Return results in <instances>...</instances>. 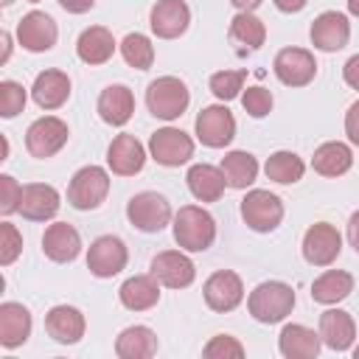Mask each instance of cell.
Segmentation results:
<instances>
[{
	"instance_id": "obj_1",
	"label": "cell",
	"mask_w": 359,
	"mask_h": 359,
	"mask_svg": "<svg viewBox=\"0 0 359 359\" xmlns=\"http://www.w3.org/2000/svg\"><path fill=\"white\" fill-rule=\"evenodd\" d=\"M174 241L185 252H205L216 241V219L199 208V205H185L174 213Z\"/></svg>"
},
{
	"instance_id": "obj_2",
	"label": "cell",
	"mask_w": 359,
	"mask_h": 359,
	"mask_svg": "<svg viewBox=\"0 0 359 359\" xmlns=\"http://www.w3.org/2000/svg\"><path fill=\"white\" fill-rule=\"evenodd\" d=\"M292 309H294V289L283 280H264L247 297V311L252 314V320L264 325L286 320Z\"/></svg>"
},
{
	"instance_id": "obj_3",
	"label": "cell",
	"mask_w": 359,
	"mask_h": 359,
	"mask_svg": "<svg viewBox=\"0 0 359 359\" xmlns=\"http://www.w3.org/2000/svg\"><path fill=\"white\" fill-rule=\"evenodd\" d=\"M191 104V93L182 79L177 76H160L146 90V107L160 121H177Z\"/></svg>"
},
{
	"instance_id": "obj_4",
	"label": "cell",
	"mask_w": 359,
	"mask_h": 359,
	"mask_svg": "<svg viewBox=\"0 0 359 359\" xmlns=\"http://www.w3.org/2000/svg\"><path fill=\"white\" fill-rule=\"evenodd\" d=\"M126 219L140 233H160L171 219V202L157 191H140L126 202Z\"/></svg>"
},
{
	"instance_id": "obj_5",
	"label": "cell",
	"mask_w": 359,
	"mask_h": 359,
	"mask_svg": "<svg viewBox=\"0 0 359 359\" xmlns=\"http://www.w3.org/2000/svg\"><path fill=\"white\" fill-rule=\"evenodd\" d=\"M241 219L255 233H272L283 222V202L272 191L252 188L241 199Z\"/></svg>"
},
{
	"instance_id": "obj_6",
	"label": "cell",
	"mask_w": 359,
	"mask_h": 359,
	"mask_svg": "<svg viewBox=\"0 0 359 359\" xmlns=\"http://www.w3.org/2000/svg\"><path fill=\"white\" fill-rule=\"evenodd\" d=\"M109 194V174L101 165H84L70 177L67 202L76 210H95Z\"/></svg>"
},
{
	"instance_id": "obj_7",
	"label": "cell",
	"mask_w": 359,
	"mask_h": 359,
	"mask_svg": "<svg viewBox=\"0 0 359 359\" xmlns=\"http://www.w3.org/2000/svg\"><path fill=\"white\" fill-rule=\"evenodd\" d=\"M149 157L165 168L185 165L194 157V137L177 126H163L149 137Z\"/></svg>"
},
{
	"instance_id": "obj_8",
	"label": "cell",
	"mask_w": 359,
	"mask_h": 359,
	"mask_svg": "<svg viewBox=\"0 0 359 359\" xmlns=\"http://www.w3.org/2000/svg\"><path fill=\"white\" fill-rule=\"evenodd\" d=\"M194 129H196V137H199L202 146L224 149L236 137V118H233V112L224 104H210V107L199 109Z\"/></svg>"
},
{
	"instance_id": "obj_9",
	"label": "cell",
	"mask_w": 359,
	"mask_h": 359,
	"mask_svg": "<svg viewBox=\"0 0 359 359\" xmlns=\"http://www.w3.org/2000/svg\"><path fill=\"white\" fill-rule=\"evenodd\" d=\"M70 137V129L62 118L56 115H45V118H36L28 129H25V149L31 157L36 160H48L53 157Z\"/></svg>"
},
{
	"instance_id": "obj_10",
	"label": "cell",
	"mask_w": 359,
	"mask_h": 359,
	"mask_svg": "<svg viewBox=\"0 0 359 359\" xmlns=\"http://www.w3.org/2000/svg\"><path fill=\"white\" fill-rule=\"evenodd\" d=\"M272 70H275L280 84L306 87L317 76V62H314V53L306 50V48H283V50L275 53Z\"/></svg>"
},
{
	"instance_id": "obj_11",
	"label": "cell",
	"mask_w": 359,
	"mask_h": 359,
	"mask_svg": "<svg viewBox=\"0 0 359 359\" xmlns=\"http://www.w3.org/2000/svg\"><path fill=\"white\" fill-rule=\"evenodd\" d=\"M342 252V236L328 222H314L303 236V258L311 266H331Z\"/></svg>"
},
{
	"instance_id": "obj_12",
	"label": "cell",
	"mask_w": 359,
	"mask_h": 359,
	"mask_svg": "<svg viewBox=\"0 0 359 359\" xmlns=\"http://www.w3.org/2000/svg\"><path fill=\"white\" fill-rule=\"evenodd\" d=\"M129 250L118 236H98L87 250V269L95 278H112L126 269Z\"/></svg>"
},
{
	"instance_id": "obj_13",
	"label": "cell",
	"mask_w": 359,
	"mask_h": 359,
	"mask_svg": "<svg viewBox=\"0 0 359 359\" xmlns=\"http://www.w3.org/2000/svg\"><path fill=\"white\" fill-rule=\"evenodd\" d=\"M56 39H59V28H56L53 17L45 11H28L17 22V42L31 53L50 50L56 45Z\"/></svg>"
},
{
	"instance_id": "obj_14",
	"label": "cell",
	"mask_w": 359,
	"mask_h": 359,
	"mask_svg": "<svg viewBox=\"0 0 359 359\" xmlns=\"http://www.w3.org/2000/svg\"><path fill=\"white\" fill-rule=\"evenodd\" d=\"M149 269L160 280V286H165V289H185L196 278L194 261L185 252H180V250H163V252H157L151 258V266Z\"/></svg>"
},
{
	"instance_id": "obj_15",
	"label": "cell",
	"mask_w": 359,
	"mask_h": 359,
	"mask_svg": "<svg viewBox=\"0 0 359 359\" xmlns=\"http://www.w3.org/2000/svg\"><path fill=\"white\" fill-rule=\"evenodd\" d=\"M202 297H205L208 309L224 314V311H233V309L244 300V283H241V278H238L236 272L219 269V272H213V275L205 280Z\"/></svg>"
},
{
	"instance_id": "obj_16",
	"label": "cell",
	"mask_w": 359,
	"mask_h": 359,
	"mask_svg": "<svg viewBox=\"0 0 359 359\" xmlns=\"http://www.w3.org/2000/svg\"><path fill=\"white\" fill-rule=\"evenodd\" d=\"M309 36H311V45L317 50H325V53H334V50H342L351 39V22L342 11H323L314 17L311 28H309Z\"/></svg>"
},
{
	"instance_id": "obj_17",
	"label": "cell",
	"mask_w": 359,
	"mask_h": 359,
	"mask_svg": "<svg viewBox=\"0 0 359 359\" xmlns=\"http://www.w3.org/2000/svg\"><path fill=\"white\" fill-rule=\"evenodd\" d=\"M149 25L160 39H177L191 25V8L185 0H157L149 11Z\"/></svg>"
},
{
	"instance_id": "obj_18",
	"label": "cell",
	"mask_w": 359,
	"mask_h": 359,
	"mask_svg": "<svg viewBox=\"0 0 359 359\" xmlns=\"http://www.w3.org/2000/svg\"><path fill=\"white\" fill-rule=\"evenodd\" d=\"M107 165L118 177H135V174H140L143 165H146V149H143V143L135 135H126V132L115 135L112 143H109V149H107Z\"/></svg>"
},
{
	"instance_id": "obj_19",
	"label": "cell",
	"mask_w": 359,
	"mask_h": 359,
	"mask_svg": "<svg viewBox=\"0 0 359 359\" xmlns=\"http://www.w3.org/2000/svg\"><path fill=\"white\" fill-rule=\"evenodd\" d=\"M42 252L56 264H70L81 252V236L67 222H53L42 233Z\"/></svg>"
},
{
	"instance_id": "obj_20",
	"label": "cell",
	"mask_w": 359,
	"mask_h": 359,
	"mask_svg": "<svg viewBox=\"0 0 359 359\" xmlns=\"http://www.w3.org/2000/svg\"><path fill=\"white\" fill-rule=\"evenodd\" d=\"M320 331L303 325V323H289L278 334V351L286 359H314L320 353Z\"/></svg>"
},
{
	"instance_id": "obj_21",
	"label": "cell",
	"mask_w": 359,
	"mask_h": 359,
	"mask_svg": "<svg viewBox=\"0 0 359 359\" xmlns=\"http://www.w3.org/2000/svg\"><path fill=\"white\" fill-rule=\"evenodd\" d=\"M59 191L45 182H31L22 185V199H20V213L28 222H48L59 213Z\"/></svg>"
},
{
	"instance_id": "obj_22",
	"label": "cell",
	"mask_w": 359,
	"mask_h": 359,
	"mask_svg": "<svg viewBox=\"0 0 359 359\" xmlns=\"http://www.w3.org/2000/svg\"><path fill=\"white\" fill-rule=\"evenodd\" d=\"M84 314L76 306H53L45 314V331L59 345H76L84 337Z\"/></svg>"
},
{
	"instance_id": "obj_23",
	"label": "cell",
	"mask_w": 359,
	"mask_h": 359,
	"mask_svg": "<svg viewBox=\"0 0 359 359\" xmlns=\"http://www.w3.org/2000/svg\"><path fill=\"white\" fill-rule=\"evenodd\" d=\"M320 339L323 345H328L331 351H351L353 339H356V323L345 309H325L320 314Z\"/></svg>"
},
{
	"instance_id": "obj_24",
	"label": "cell",
	"mask_w": 359,
	"mask_h": 359,
	"mask_svg": "<svg viewBox=\"0 0 359 359\" xmlns=\"http://www.w3.org/2000/svg\"><path fill=\"white\" fill-rule=\"evenodd\" d=\"M31 98L39 109H59L70 98V76L65 70H42L34 79Z\"/></svg>"
},
{
	"instance_id": "obj_25",
	"label": "cell",
	"mask_w": 359,
	"mask_h": 359,
	"mask_svg": "<svg viewBox=\"0 0 359 359\" xmlns=\"http://www.w3.org/2000/svg\"><path fill=\"white\" fill-rule=\"evenodd\" d=\"M95 109H98L104 123L123 126V123H129V118L135 112V95H132V90L126 84H109V87L101 90Z\"/></svg>"
},
{
	"instance_id": "obj_26",
	"label": "cell",
	"mask_w": 359,
	"mask_h": 359,
	"mask_svg": "<svg viewBox=\"0 0 359 359\" xmlns=\"http://www.w3.org/2000/svg\"><path fill=\"white\" fill-rule=\"evenodd\" d=\"M28 337H31V311L14 300L0 303V345L11 351L20 348Z\"/></svg>"
},
{
	"instance_id": "obj_27",
	"label": "cell",
	"mask_w": 359,
	"mask_h": 359,
	"mask_svg": "<svg viewBox=\"0 0 359 359\" xmlns=\"http://www.w3.org/2000/svg\"><path fill=\"white\" fill-rule=\"evenodd\" d=\"M121 306L129 311H146L151 306H157L160 300V280L149 272V275H132L121 283L118 289Z\"/></svg>"
},
{
	"instance_id": "obj_28",
	"label": "cell",
	"mask_w": 359,
	"mask_h": 359,
	"mask_svg": "<svg viewBox=\"0 0 359 359\" xmlns=\"http://www.w3.org/2000/svg\"><path fill=\"white\" fill-rule=\"evenodd\" d=\"M115 36L109 28L104 25H90L79 34V42H76V53L84 65H104L112 59L115 53Z\"/></svg>"
},
{
	"instance_id": "obj_29",
	"label": "cell",
	"mask_w": 359,
	"mask_h": 359,
	"mask_svg": "<svg viewBox=\"0 0 359 359\" xmlns=\"http://www.w3.org/2000/svg\"><path fill=\"white\" fill-rule=\"evenodd\" d=\"M185 182H188V191L199 202H216V199H222V194L227 188L222 168H216L210 163H194L185 174Z\"/></svg>"
},
{
	"instance_id": "obj_30",
	"label": "cell",
	"mask_w": 359,
	"mask_h": 359,
	"mask_svg": "<svg viewBox=\"0 0 359 359\" xmlns=\"http://www.w3.org/2000/svg\"><path fill=\"white\" fill-rule=\"evenodd\" d=\"M351 165H353V151L342 140H328V143L314 149L311 168L323 177H342L351 171Z\"/></svg>"
},
{
	"instance_id": "obj_31",
	"label": "cell",
	"mask_w": 359,
	"mask_h": 359,
	"mask_svg": "<svg viewBox=\"0 0 359 359\" xmlns=\"http://www.w3.org/2000/svg\"><path fill=\"white\" fill-rule=\"evenodd\" d=\"M353 292V275L345 269H325L311 283V300L323 306H337Z\"/></svg>"
},
{
	"instance_id": "obj_32",
	"label": "cell",
	"mask_w": 359,
	"mask_h": 359,
	"mask_svg": "<svg viewBox=\"0 0 359 359\" xmlns=\"http://www.w3.org/2000/svg\"><path fill=\"white\" fill-rule=\"evenodd\" d=\"M115 353L121 359H149L157 353V334L149 325H129L118 334Z\"/></svg>"
},
{
	"instance_id": "obj_33",
	"label": "cell",
	"mask_w": 359,
	"mask_h": 359,
	"mask_svg": "<svg viewBox=\"0 0 359 359\" xmlns=\"http://www.w3.org/2000/svg\"><path fill=\"white\" fill-rule=\"evenodd\" d=\"M219 168L227 180V188H238V191H247L258 177V160L250 151H241V149L227 151L222 157Z\"/></svg>"
},
{
	"instance_id": "obj_34",
	"label": "cell",
	"mask_w": 359,
	"mask_h": 359,
	"mask_svg": "<svg viewBox=\"0 0 359 359\" xmlns=\"http://www.w3.org/2000/svg\"><path fill=\"white\" fill-rule=\"evenodd\" d=\"M227 36H230L236 45H241V48L258 50V48L266 42V25H264V20H258L252 11H238V14L230 20Z\"/></svg>"
},
{
	"instance_id": "obj_35",
	"label": "cell",
	"mask_w": 359,
	"mask_h": 359,
	"mask_svg": "<svg viewBox=\"0 0 359 359\" xmlns=\"http://www.w3.org/2000/svg\"><path fill=\"white\" fill-rule=\"evenodd\" d=\"M264 174H266V180H272V182L294 185V182L303 180V174H306V163H303L294 151H275V154L266 157V163H264Z\"/></svg>"
},
{
	"instance_id": "obj_36",
	"label": "cell",
	"mask_w": 359,
	"mask_h": 359,
	"mask_svg": "<svg viewBox=\"0 0 359 359\" xmlns=\"http://www.w3.org/2000/svg\"><path fill=\"white\" fill-rule=\"evenodd\" d=\"M118 48H121L123 62L129 67H135V70H149L154 65V45H151V39L146 34H137V31L126 34Z\"/></svg>"
},
{
	"instance_id": "obj_37",
	"label": "cell",
	"mask_w": 359,
	"mask_h": 359,
	"mask_svg": "<svg viewBox=\"0 0 359 359\" xmlns=\"http://www.w3.org/2000/svg\"><path fill=\"white\" fill-rule=\"evenodd\" d=\"M244 81H247V70H219L210 76V93L219 98V101H233L241 95L244 90Z\"/></svg>"
},
{
	"instance_id": "obj_38",
	"label": "cell",
	"mask_w": 359,
	"mask_h": 359,
	"mask_svg": "<svg viewBox=\"0 0 359 359\" xmlns=\"http://www.w3.org/2000/svg\"><path fill=\"white\" fill-rule=\"evenodd\" d=\"M25 101H28V95H25L22 84H17V81H11V79L0 81V115H3V118L20 115V112L25 109Z\"/></svg>"
},
{
	"instance_id": "obj_39",
	"label": "cell",
	"mask_w": 359,
	"mask_h": 359,
	"mask_svg": "<svg viewBox=\"0 0 359 359\" xmlns=\"http://www.w3.org/2000/svg\"><path fill=\"white\" fill-rule=\"evenodd\" d=\"M272 93L266 90V87H261V84H252V87H247L244 93H241V107H244V112L250 115V118H264V115H269L272 112Z\"/></svg>"
},
{
	"instance_id": "obj_40",
	"label": "cell",
	"mask_w": 359,
	"mask_h": 359,
	"mask_svg": "<svg viewBox=\"0 0 359 359\" xmlns=\"http://www.w3.org/2000/svg\"><path fill=\"white\" fill-rule=\"evenodd\" d=\"M205 359H241L244 356V345L230 337V334H216L205 348H202Z\"/></svg>"
},
{
	"instance_id": "obj_41",
	"label": "cell",
	"mask_w": 359,
	"mask_h": 359,
	"mask_svg": "<svg viewBox=\"0 0 359 359\" xmlns=\"http://www.w3.org/2000/svg\"><path fill=\"white\" fill-rule=\"evenodd\" d=\"M22 252V236L11 222H0V264L8 266Z\"/></svg>"
},
{
	"instance_id": "obj_42",
	"label": "cell",
	"mask_w": 359,
	"mask_h": 359,
	"mask_svg": "<svg viewBox=\"0 0 359 359\" xmlns=\"http://www.w3.org/2000/svg\"><path fill=\"white\" fill-rule=\"evenodd\" d=\"M20 199H22V185L11 174H0V213L11 216L14 210H20Z\"/></svg>"
},
{
	"instance_id": "obj_43",
	"label": "cell",
	"mask_w": 359,
	"mask_h": 359,
	"mask_svg": "<svg viewBox=\"0 0 359 359\" xmlns=\"http://www.w3.org/2000/svg\"><path fill=\"white\" fill-rule=\"evenodd\" d=\"M345 135L353 146H359V101H353L345 112Z\"/></svg>"
},
{
	"instance_id": "obj_44",
	"label": "cell",
	"mask_w": 359,
	"mask_h": 359,
	"mask_svg": "<svg viewBox=\"0 0 359 359\" xmlns=\"http://www.w3.org/2000/svg\"><path fill=\"white\" fill-rule=\"evenodd\" d=\"M342 79H345V84H348L351 90H359V53H353V56L345 62Z\"/></svg>"
},
{
	"instance_id": "obj_45",
	"label": "cell",
	"mask_w": 359,
	"mask_h": 359,
	"mask_svg": "<svg viewBox=\"0 0 359 359\" xmlns=\"http://www.w3.org/2000/svg\"><path fill=\"white\" fill-rule=\"evenodd\" d=\"M59 6L65 11H70V14H84V11H90L95 6V0H59Z\"/></svg>"
},
{
	"instance_id": "obj_46",
	"label": "cell",
	"mask_w": 359,
	"mask_h": 359,
	"mask_svg": "<svg viewBox=\"0 0 359 359\" xmlns=\"http://www.w3.org/2000/svg\"><path fill=\"white\" fill-rule=\"evenodd\" d=\"M272 3H275V8L283 11V14H297V11L306 8L309 0H272Z\"/></svg>"
},
{
	"instance_id": "obj_47",
	"label": "cell",
	"mask_w": 359,
	"mask_h": 359,
	"mask_svg": "<svg viewBox=\"0 0 359 359\" xmlns=\"http://www.w3.org/2000/svg\"><path fill=\"white\" fill-rule=\"evenodd\" d=\"M348 241H351V247L359 252V210H353L351 219H348Z\"/></svg>"
},
{
	"instance_id": "obj_48",
	"label": "cell",
	"mask_w": 359,
	"mask_h": 359,
	"mask_svg": "<svg viewBox=\"0 0 359 359\" xmlns=\"http://www.w3.org/2000/svg\"><path fill=\"white\" fill-rule=\"evenodd\" d=\"M230 3H233L238 11H255V8H258L264 0H230Z\"/></svg>"
},
{
	"instance_id": "obj_49",
	"label": "cell",
	"mask_w": 359,
	"mask_h": 359,
	"mask_svg": "<svg viewBox=\"0 0 359 359\" xmlns=\"http://www.w3.org/2000/svg\"><path fill=\"white\" fill-rule=\"evenodd\" d=\"M0 39H3V56H0V62H8V53H11V34L3 31Z\"/></svg>"
},
{
	"instance_id": "obj_50",
	"label": "cell",
	"mask_w": 359,
	"mask_h": 359,
	"mask_svg": "<svg viewBox=\"0 0 359 359\" xmlns=\"http://www.w3.org/2000/svg\"><path fill=\"white\" fill-rule=\"evenodd\" d=\"M348 3V11L353 14V17H359V0H345Z\"/></svg>"
},
{
	"instance_id": "obj_51",
	"label": "cell",
	"mask_w": 359,
	"mask_h": 359,
	"mask_svg": "<svg viewBox=\"0 0 359 359\" xmlns=\"http://www.w3.org/2000/svg\"><path fill=\"white\" fill-rule=\"evenodd\" d=\"M0 3H3V6H11V3H14V0H0Z\"/></svg>"
},
{
	"instance_id": "obj_52",
	"label": "cell",
	"mask_w": 359,
	"mask_h": 359,
	"mask_svg": "<svg viewBox=\"0 0 359 359\" xmlns=\"http://www.w3.org/2000/svg\"><path fill=\"white\" fill-rule=\"evenodd\" d=\"M353 356H356V359H359V345H356V348H353Z\"/></svg>"
},
{
	"instance_id": "obj_53",
	"label": "cell",
	"mask_w": 359,
	"mask_h": 359,
	"mask_svg": "<svg viewBox=\"0 0 359 359\" xmlns=\"http://www.w3.org/2000/svg\"><path fill=\"white\" fill-rule=\"evenodd\" d=\"M28 3H39V0H28Z\"/></svg>"
}]
</instances>
